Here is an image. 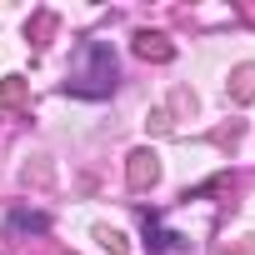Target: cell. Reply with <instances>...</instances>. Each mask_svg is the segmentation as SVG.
Masks as SVG:
<instances>
[{"label": "cell", "mask_w": 255, "mask_h": 255, "mask_svg": "<svg viewBox=\"0 0 255 255\" xmlns=\"http://www.w3.org/2000/svg\"><path fill=\"white\" fill-rule=\"evenodd\" d=\"M130 180H135V185L155 180V155H145V150H140V155H135V170H130Z\"/></svg>", "instance_id": "cell-2"}, {"label": "cell", "mask_w": 255, "mask_h": 255, "mask_svg": "<svg viewBox=\"0 0 255 255\" xmlns=\"http://www.w3.org/2000/svg\"><path fill=\"white\" fill-rule=\"evenodd\" d=\"M175 240H180V235H170V230H160V225L145 220V245H150V250H165V245H175Z\"/></svg>", "instance_id": "cell-3"}, {"label": "cell", "mask_w": 255, "mask_h": 255, "mask_svg": "<svg viewBox=\"0 0 255 255\" xmlns=\"http://www.w3.org/2000/svg\"><path fill=\"white\" fill-rule=\"evenodd\" d=\"M140 55H155V60H165V55H170V45H160V35H140Z\"/></svg>", "instance_id": "cell-4"}, {"label": "cell", "mask_w": 255, "mask_h": 255, "mask_svg": "<svg viewBox=\"0 0 255 255\" xmlns=\"http://www.w3.org/2000/svg\"><path fill=\"white\" fill-rule=\"evenodd\" d=\"M85 60H90V70H80V75L70 80V90H75V95H105V90H110L105 80L115 75L110 45H105V40H90V45H85Z\"/></svg>", "instance_id": "cell-1"}]
</instances>
